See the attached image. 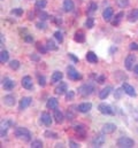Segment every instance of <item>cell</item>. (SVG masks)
<instances>
[{
	"label": "cell",
	"instance_id": "1",
	"mask_svg": "<svg viewBox=\"0 0 138 148\" xmlns=\"http://www.w3.org/2000/svg\"><path fill=\"white\" fill-rule=\"evenodd\" d=\"M14 133H15V136H16L20 140H23V141H26V143H28V141L31 140V133H30V131H29L28 129H26V127H16L15 131H14Z\"/></svg>",
	"mask_w": 138,
	"mask_h": 148
},
{
	"label": "cell",
	"instance_id": "2",
	"mask_svg": "<svg viewBox=\"0 0 138 148\" xmlns=\"http://www.w3.org/2000/svg\"><path fill=\"white\" fill-rule=\"evenodd\" d=\"M93 91H95V86L92 84H84L78 87V94L82 97H89L93 93Z\"/></svg>",
	"mask_w": 138,
	"mask_h": 148
},
{
	"label": "cell",
	"instance_id": "3",
	"mask_svg": "<svg viewBox=\"0 0 138 148\" xmlns=\"http://www.w3.org/2000/svg\"><path fill=\"white\" fill-rule=\"evenodd\" d=\"M117 146L121 148H132L135 146V141L128 137H121L117 140Z\"/></svg>",
	"mask_w": 138,
	"mask_h": 148
},
{
	"label": "cell",
	"instance_id": "4",
	"mask_svg": "<svg viewBox=\"0 0 138 148\" xmlns=\"http://www.w3.org/2000/svg\"><path fill=\"white\" fill-rule=\"evenodd\" d=\"M67 76L70 80H79L82 79V75L79 74L72 66H69L67 68Z\"/></svg>",
	"mask_w": 138,
	"mask_h": 148
},
{
	"label": "cell",
	"instance_id": "5",
	"mask_svg": "<svg viewBox=\"0 0 138 148\" xmlns=\"http://www.w3.org/2000/svg\"><path fill=\"white\" fill-rule=\"evenodd\" d=\"M105 141H106L105 133H103V134H97L93 138V140H92V146L93 147H100V146H103L104 144H105Z\"/></svg>",
	"mask_w": 138,
	"mask_h": 148
},
{
	"label": "cell",
	"instance_id": "6",
	"mask_svg": "<svg viewBox=\"0 0 138 148\" xmlns=\"http://www.w3.org/2000/svg\"><path fill=\"white\" fill-rule=\"evenodd\" d=\"M31 101H32V99H31L30 97H23V98L20 100L19 109H20V110H24V109H27V108L31 105Z\"/></svg>",
	"mask_w": 138,
	"mask_h": 148
},
{
	"label": "cell",
	"instance_id": "7",
	"mask_svg": "<svg viewBox=\"0 0 138 148\" xmlns=\"http://www.w3.org/2000/svg\"><path fill=\"white\" fill-rule=\"evenodd\" d=\"M135 61H136V56H135L134 54L128 55L127 59H126V61H124V66H126V68H127L128 70H132L134 67H135V66H134Z\"/></svg>",
	"mask_w": 138,
	"mask_h": 148
},
{
	"label": "cell",
	"instance_id": "8",
	"mask_svg": "<svg viewBox=\"0 0 138 148\" xmlns=\"http://www.w3.org/2000/svg\"><path fill=\"white\" fill-rule=\"evenodd\" d=\"M21 84L26 90H32V87H34V83H32V79L30 76H24L21 80Z\"/></svg>",
	"mask_w": 138,
	"mask_h": 148
},
{
	"label": "cell",
	"instance_id": "9",
	"mask_svg": "<svg viewBox=\"0 0 138 148\" xmlns=\"http://www.w3.org/2000/svg\"><path fill=\"white\" fill-rule=\"evenodd\" d=\"M14 86H15V82L12 80L10 78L5 77V78L2 79V87H3L6 91H12V90L14 88Z\"/></svg>",
	"mask_w": 138,
	"mask_h": 148
},
{
	"label": "cell",
	"instance_id": "10",
	"mask_svg": "<svg viewBox=\"0 0 138 148\" xmlns=\"http://www.w3.org/2000/svg\"><path fill=\"white\" fill-rule=\"evenodd\" d=\"M98 109H99V111H100L101 114H104V115H113V114H114L112 107H110L109 105H107V103H104V102L98 106Z\"/></svg>",
	"mask_w": 138,
	"mask_h": 148
},
{
	"label": "cell",
	"instance_id": "11",
	"mask_svg": "<svg viewBox=\"0 0 138 148\" xmlns=\"http://www.w3.org/2000/svg\"><path fill=\"white\" fill-rule=\"evenodd\" d=\"M116 131V125L113 123H106L103 126V133L105 134H112Z\"/></svg>",
	"mask_w": 138,
	"mask_h": 148
},
{
	"label": "cell",
	"instance_id": "12",
	"mask_svg": "<svg viewBox=\"0 0 138 148\" xmlns=\"http://www.w3.org/2000/svg\"><path fill=\"white\" fill-rule=\"evenodd\" d=\"M67 91H68V85H67V83H63V82L60 83V85H58L54 90L55 94H58V95H61V94L66 93Z\"/></svg>",
	"mask_w": 138,
	"mask_h": 148
},
{
	"label": "cell",
	"instance_id": "13",
	"mask_svg": "<svg viewBox=\"0 0 138 148\" xmlns=\"http://www.w3.org/2000/svg\"><path fill=\"white\" fill-rule=\"evenodd\" d=\"M122 88L124 90V93H127L128 95H130V97H136V91H135V88H134L131 85H129L128 83H123V84H122Z\"/></svg>",
	"mask_w": 138,
	"mask_h": 148
},
{
	"label": "cell",
	"instance_id": "14",
	"mask_svg": "<svg viewBox=\"0 0 138 148\" xmlns=\"http://www.w3.org/2000/svg\"><path fill=\"white\" fill-rule=\"evenodd\" d=\"M40 122L46 125V126H50L52 124V118H51V115L48 112H41L40 115Z\"/></svg>",
	"mask_w": 138,
	"mask_h": 148
},
{
	"label": "cell",
	"instance_id": "15",
	"mask_svg": "<svg viewBox=\"0 0 138 148\" xmlns=\"http://www.w3.org/2000/svg\"><path fill=\"white\" fill-rule=\"evenodd\" d=\"M113 15H114V10H113L112 7H107V8H105V10H104V13H103V17L106 22H109V21L112 20Z\"/></svg>",
	"mask_w": 138,
	"mask_h": 148
},
{
	"label": "cell",
	"instance_id": "16",
	"mask_svg": "<svg viewBox=\"0 0 138 148\" xmlns=\"http://www.w3.org/2000/svg\"><path fill=\"white\" fill-rule=\"evenodd\" d=\"M2 100H3V103H5L6 106H8V107H13V106L15 105V102H16L15 97H14V95H12V94L5 95Z\"/></svg>",
	"mask_w": 138,
	"mask_h": 148
},
{
	"label": "cell",
	"instance_id": "17",
	"mask_svg": "<svg viewBox=\"0 0 138 148\" xmlns=\"http://www.w3.org/2000/svg\"><path fill=\"white\" fill-rule=\"evenodd\" d=\"M91 109H92V105L90 102H84L77 106V110L79 112H89Z\"/></svg>",
	"mask_w": 138,
	"mask_h": 148
},
{
	"label": "cell",
	"instance_id": "18",
	"mask_svg": "<svg viewBox=\"0 0 138 148\" xmlns=\"http://www.w3.org/2000/svg\"><path fill=\"white\" fill-rule=\"evenodd\" d=\"M58 106H59V101L55 99V98H50L48 100H47V102H46V107H47V109H57L58 108Z\"/></svg>",
	"mask_w": 138,
	"mask_h": 148
},
{
	"label": "cell",
	"instance_id": "19",
	"mask_svg": "<svg viewBox=\"0 0 138 148\" xmlns=\"http://www.w3.org/2000/svg\"><path fill=\"white\" fill-rule=\"evenodd\" d=\"M54 119H55V122H57L58 124H61V123L63 122V119H65L63 114L59 110L58 108H57V109H54Z\"/></svg>",
	"mask_w": 138,
	"mask_h": 148
},
{
	"label": "cell",
	"instance_id": "20",
	"mask_svg": "<svg viewBox=\"0 0 138 148\" xmlns=\"http://www.w3.org/2000/svg\"><path fill=\"white\" fill-rule=\"evenodd\" d=\"M128 21L134 23L138 21V9H132L129 14H128Z\"/></svg>",
	"mask_w": 138,
	"mask_h": 148
},
{
	"label": "cell",
	"instance_id": "21",
	"mask_svg": "<svg viewBox=\"0 0 138 148\" xmlns=\"http://www.w3.org/2000/svg\"><path fill=\"white\" fill-rule=\"evenodd\" d=\"M123 16H124V13H123V12H120V13H117V14L115 15L114 20L112 21V25H113V27H117V25L120 24V22L122 21Z\"/></svg>",
	"mask_w": 138,
	"mask_h": 148
},
{
	"label": "cell",
	"instance_id": "22",
	"mask_svg": "<svg viewBox=\"0 0 138 148\" xmlns=\"http://www.w3.org/2000/svg\"><path fill=\"white\" fill-rule=\"evenodd\" d=\"M112 90H113V87H112V86H107V87L103 88V90L99 92V98H100L101 100L106 99V98L109 95V93H110V91H112Z\"/></svg>",
	"mask_w": 138,
	"mask_h": 148
},
{
	"label": "cell",
	"instance_id": "23",
	"mask_svg": "<svg viewBox=\"0 0 138 148\" xmlns=\"http://www.w3.org/2000/svg\"><path fill=\"white\" fill-rule=\"evenodd\" d=\"M63 9L65 12H72L74 10V1L72 0H63Z\"/></svg>",
	"mask_w": 138,
	"mask_h": 148
},
{
	"label": "cell",
	"instance_id": "24",
	"mask_svg": "<svg viewBox=\"0 0 138 148\" xmlns=\"http://www.w3.org/2000/svg\"><path fill=\"white\" fill-rule=\"evenodd\" d=\"M74 40L76 42H84L85 41V35L83 31H77L75 32V36H74Z\"/></svg>",
	"mask_w": 138,
	"mask_h": 148
},
{
	"label": "cell",
	"instance_id": "25",
	"mask_svg": "<svg viewBox=\"0 0 138 148\" xmlns=\"http://www.w3.org/2000/svg\"><path fill=\"white\" fill-rule=\"evenodd\" d=\"M86 60L90 62V63H97L98 62V58H97V54H95L93 52H88L86 54Z\"/></svg>",
	"mask_w": 138,
	"mask_h": 148
},
{
	"label": "cell",
	"instance_id": "26",
	"mask_svg": "<svg viewBox=\"0 0 138 148\" xmlns=\"http://www.w3.org/2000/svg\"><path fill=\"white\" fill-rule=\"evenodd\" d=\"M9 124H10L9 121H2L1 122V137L2 138L6 136V132H7L8 127H9Z\"/></svg>",
	"mask_w": 138,
	"mask_h": 148
},
{
	"label": "cell",
	"instance_id": "27",
	"mask_svg": "<svg viewBox=\"0 0 138 148\" xmlns=\"http://www.w3.org/2000/svg\"><path fill=\"white\" fill-rule=\"evenodd\" d=\"M62 77H63L62 73H60V71H54L53 75H52V77H51V80H52V83H58V82H60V80L62 79Z\"/></svg>",
	"mask_w": 138,
	"mask_h": 148
},
{
	"label": "cell",
	"instance_id": "28",
	"mask_svg": "<svg viewBox=\"0 0 138 148\" xmlns=\"http://www.w3.org/2000/svg\"><path fill=\"white\" fill-rule=\"evenodd\" d=\"M8 59H9L8 52L7 51H1V53H0V62L1 63H5V62L8 61Z\"/></svg>",
	"mask_w": 138,
	"mask_h": 148
},
{
	"label": "cell",
	"instance_id": "29",
	"mask_svg": "<svg viewBox=\"0 0 138 148\" xmlns=\"http://www.w3.org/2000/svg\"><path fill=\"white\" fill-rule=\"evenodd\" d=\"M46 5H47V0H37L36 3H34L37 9H43V8L46 7Z\"/></svg>",
	"mask_w": 138,
	"mask_h": 148
},
{
	"label": "cell",
	"instance_id": "30",
	"mask_svg": "<svg viewBox=\"0 0 138 148\" xmlns=\"http://www.w3.org/2000/svg\"><path fill=\"white\" fill-rule=\"evenodd\" d=\"M85 28L86 29H92L95 27V18L93 17H88V20L85 21Z\"/></svg>",
	"mask_w": 138,
	"mask_h": 148
},
{
	"label": "cell",
	"instance_id": "31",
	"mask_svg": "<svg viewBox=\"0 0 138 148\" xmlns=\"http://www.w3.org/2000/svg\"><path fill=\"white\" fill-rule=\"evenodd\" d=\"M46 47H47V49H51V51H57V49H58V46H57L55 42H54L53 40H51V39L47 40V42H46Z\"/></svg>",
	"mask_w": 138,
	"mask_h": 148
},
{
	"label": "cell",
	"instance_id": "32",
	"mask_svg": "<svg viewBox=\"0 0 138 148\" xmlns=\"http://www.w3.org/2000/svg\"><path fill=\"white\" fill-rule=\"evenodd\" d=\"M9 68L13 69V70H17L20 68V62L17 60H12L9 62Z\"/></svg>",
	"mask_w": 138,
	"mask_h": 148
},
{
	"label": "cell",
	"instance_id": "33",
	"mask_svg": "<svg viewBox=\"0 0 138 148\" xmlns=\"http://www.w3.org/2000/svg\"><path fill=\"white\" fill-rule=\"evenodd\" d=\"M74 130L76 131V133H78V134H81V136H84V134H85V130H84V127H83L82 125H76V126H74Z\"/></svg>",
	"mask_w": 138,
	"mask_h": 148
},
{
	"label": "cell",
	"instance_id": "34",
	"mask_svg": "<svg viewBox=\"0 0 138 148\" xmlns=\"http://www.w3.org/2000/svg\"><path fill=\"white\" fill-rule=\"evenodd\" d=\"M74 98H75V93H74V91H67V92H66V100H67V101L74 100Z\"/></svg>",
	"mask_w": 138,
	"mask_h": 148
},
{
	"label": "cell",
	"instance_id": "35",
	"mask_svg": "<svg viewBox=\"0 0 138 148\" xmlns=\"http://www.w3.org/2000/svg\"><path fill=\"white\" fill-rule=\"evenodd\" d=\"M116 2L119 5V7H121V8H124L129 5V0H117Z\"/></svg>",
	"mask_w": 138,
	"mask_h": 148
},
{
	"label": "cell",
	"instance_id": "36",
	"mask_svg": "<svg viewBox=\"0 0 138 148\" xmlns=\"http://www.w3.org/2000/svg\"><path fill=\"white\" fill-rule=\"evenodd\" d=\"M31 147L32 148H41L43 147V143L40 140H34L31 143Z\"/></svg>",
	"mask_w": 138,
	"mask_h": 148
},
{
	"label": "cell",
	"instance_id": "37",
	"mask_svg": "<svg viewBox=\"0 0 138 148\" xmlns=\"http://www.w3.org/2000/svg\"><path fill=\"white\" fill-rule=\"evenodd\" d=\"M36 47H37V49H38L40 53H43V54H45V53H46V51H47V47H44V46H41V44H40V42H37Z\"/></svg>",
	"mask_w": 138,
	"mask_h": 148
},
{
	"label": "cell",
	"instance_id": "38",
	"mask_svg": "<svg viewBox=\"0 0 138 148\" xmlns=\"http://www.w3.org/2000/svg\"><path fill=\"white\" fill-rule=\"evenodd\" d=\"M45 137H47V138H52V139H57V138H58V134H57L55 132L46 131V132H45Z\"/></svg>",
	"mask_w": 138,
	"mask_h": 148
},
{
	"label": "cell",
	"instance_id": "39",
	"mask_svg": "<svg viewBox=\"0 0 138 148\" xmlns=\"http://www.w3.org/2000/svg\"><path fill=\"white\" fill-rule=\"evenodd\" d=\"M54 37H55V39H57L59 42H62V41H63V36H62V34H61L60 31H57V32L54 34Z\"/></svg>",
	"mask_w": 138,
	"mask_h": 148
},
{
	"label": "cell",
	"instance_id": "40",
	"mask_svg": "<svg viewBox=\"0 0 138 148\" xmlns=\"http://www.w3.org/2000/svg\"><path fill=\"white\" fill-rule=\"evenodd\" d=\"M10 13H12V14H14V15L21 16V15L23 14V10H22V8H14V9H13Z\"/></svg>",
	"mask_w": 138,
	"mask_h": 148
},
{
	"label": "cell",
	"instance_id": "41",
	"mask_svg": "<svg viewBox=\"0 0 138 148\" xmlns=\"http://www.w3.org/2000/svg\"><path fill=\"white\" fill-rule=\"evenodd\" d=\"M123 92H124V90H123V88H117V90L115 91V94H114V97H115V99H120Z\"/></svg>",
	"mask_w": 138,
	"mask_h": 148
},
{
	"label": "cell",
	"instance_id": "42",
	"mask_svg": "<svg viewBox=\"0 0 138 148\" xmlns=\"http://www.w3.org/2000/svg\"><path fill=\"white\" fill-rule=\"evenodd\" d=\"M38 83L40 86H45L46 85V79L44 76H38Z\"/></svg>",
	"mask_w": 138,
	"mask_h": 148
},
{
	"label": "cell",
	"instance_id": "43",
	"mask_svg": "<svg viewBox=\"0 0 138 148\" xmlns=\"http://www.w3.org/2000/svg\"><path fill=\"white\" fill-rule=\"evenodd\" d=\"M39 17H40V20H41V21H45V20H47L50 16H48V14H47V13L41 12V13L39 14Z\"/></svg>",
	"mask_w": 138,
	"mask_h": 148
},
{
	"label": "cell",
	"instance_id": "44",
	"mask_svg": "<svg viewBox=\"0 0 138 148\" xmlns=\"http://www.w3.org/2000/svg\"><path fill=\"white\" fill-rule=\"evenodd\" d=\"M97 10V3L96 2H90V9H89V12H96Z\"/></svg>",
	"mask_w": 138,
	"mask_h": 148
},
{
	"label": "cell",
	"instance_id": "45",
	"mask_svg": "<svg viewBox=\"0 0 138 148\" xmlns=\"http://www.w3.org/2000/svg\"><path fill=\"white\" fill-rule=\"evenodd\" d=\"M36 27H37L38 29H40V30H45V29H46V25H45L44 22H39V23H37Z\"/></svg>",
	"mask_w": 138,
	"mask_h": 148
},
{
	"label": "cell",
	"instance_id": "46",
	"mask_svg": "<svg viewBox=\"0 0 138 148\" xmlns=\"http://www.w3.org/2000/svg\"><path fill=\"white\" fill-rule=\"evenodd\" d=\"M129 48H130L131 51H138V44H136V42H131L130 46H129Z\"/></svg>",
	"mask_w": 138,
	"mask_h": 148
},
{
	"label": "cell",
	"instance_id": "47",
	"mask_svg": "<svg viewBox=\"0 0 138 148\" xmlns=\"http://www.w3.org/2000/svg\"><path fill=\"white\" fill-rule=\"evenodd\" d=\"M24 40H26V41H29V42H31V41H34V38H32V36L28 35V36H26V37H24Z\"/></svg>",
	"mask_w": 138,
	"mask_h": 148
},
{
	"label": "cell",
	"instance_id": "48",
	"mask_svg": "<svg viewBox=\"0 0 138 148\" xmlns=\"http://www.w3.org/2000/svg\"><path fill=\"white\" fill-rule=\"evenodd\" d=\"M68 56L70 58V59H71V60H72V61H74V62H78V59H77V58H75V56H74L71 53H69Z\"/></svg>",
	"mask_w": 138,
	"mask_h": 148
},
{
	"label": "cell",
	"instance_id": "49",
	"mask_svg": "<svg viewBox=\"0 0 138 148\" xmlns=\"http://www.w3.org/2000/svg\"><path fill=\"white\" fill-rule=\"evenodd\" d=\"M69 145H70V147L72 148H78V144H76V143H72V141H69Z\"/></svg>",
	"mask_w": 138,
	"mask_h": 148
},
{
	"label": "cell",
	"instance_id": "50",
	"mask_svg": "<svg viewBox=\"0 0 138 148\" xmlns=\"http://www.w3.org/2000/svg\"><path fill=\"white\" fill-rule=\"evenodd\" d=\"M67 116H68V119H72V118L75 117V116L72 115V112H71L70 110H68V112H67Z\"/></svg>",
	"mask_w": 138,
	"mask_h": 148
},
{
	"label": "cell",
	"instance_id": "51",
	"mask_svg": "<svg viewBox=\"0 0 138 148\" xmlns=\"http://www.w3.org/2000/svg\"><path fill=\"white\" fill-rule=\"evenodd\" d=\"M104 80H105V77H104V76H100V77L98 78V83H99V84H103Z\"/></svg>",
	"mask_w": 138,
	"mask_h": 148
},
{
	"label": "cell",
	"instance_id": "52",
	"mask_svg": "<svg viewBox=\"0 0 138 148\" xmlns=\"http://www.w3.org/2000/svg\"><path fill=\"white\" fill-rule=\"evenodd\" d=\"M30 58H31V60H34V61H38V60H39V58H38L37 55H34V54H32Z\"/></svg>",
	"mask_w": 138,
	"mask_h": 148
},
{
	"label": "cell",
	"instance_id": "53",
	"mask_svg": "<svg viewBox=\"0 0 138 148\" xmlns=\"http://www.w3.org/2000/svg\"><path fill=\"white\" fill-rule=\"evenodd\" d=\"M34 14L30 12V13H29V20H34Z\"/></svg>",
	"mask_w": 138,
	"mask_h": 148
},
{
	"label": "cell",
	"instance_id": "54",
	"mask_svg": "<svg viewBox=\"0 0 138 148\" xmlns=\"http://www.w3.org/2000/svg\"><path fill=\"white\" fill-rule=\"evenodd\" d=\"M134 71H135V73H136V74L138 75V64H137V66H135V67H134Z\"/></svg>",
	"mask_w": 138,
	"mask_h": 148
},
{
	"label": "cell",
	"instance_id": "55",
	"mask_svg": "<svg viewBox=\"0 0 138 148\" xmlns=\"http://www.w3.org/2000/svg\"><path fill=\"white\" fill-rule=\"evenodd\" d=\"M0 38H1V45H3V41H5V39H3V35H1Z\"/></svg>",
	"mask_w": 138,
	"mask_h": 148
}]
</instances>
